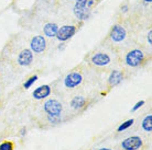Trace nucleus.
Returning a JSON list of instances; mask_svg holds the SVG:
<instances>
[{
	"mask_svg": "<svg viewBox=\"0 0 152 150\" xmlns=\"http://www.w3.org/2000/svg\"><path fill=\"white\" fill-rule=\"evenodd\" d=\"M125 61L129 67H139L145 61V53L140 50V49H132V50L127 53Z\"/></svg>",
	"mask_w": 152,
	"mask_h": 150,
	"instance_id": "1",
	"label": "nucleus"
},
{
	"mask_svg": "<svg viewBox=\"0 0 152 150\" xmlns=\"http://www.w3.org/2000/svg\"><path fill=\"white\" fill-rule=\"evenodd\" d=\"M43 110L48 114V116L60 117L62 112H63V105L61 102L55 100V99H50V100L44 102Z\"/></svg>",
	"mask_w": 152,
	"mask_h": 150,
	"instance_id": "2",
	"label": "nucleus"
},
{
	"mask_svg": "<svg viewBox=\"0 0 152 150\" xmlns=\"http://www.w3.org/2000/svg\"><path fill=\"white\" fill-rule=\"evenodd\" d=\"M120 146L124 150H139L143 146V140L139 136H130L122 140Z\"/></svg>",
	"mask_w": 152,
	"mask_h": 150,
	"instance_id": "3",
	"label": "nucleus"
},
{
	"mask_svg": "<svg viewBox=\"0 0 152 150\" xmlns=\"http://www.w3.org/2000/svg\"><path fill=\"white\" fill-rule=\"evenodd\" d=\"M76 26L75 25H63L58 27V31L56 33L55 38L60 42H66L75 35L76 33Z\"/></svg>",
	"mask_w": 152,
	"mask_h": 150,
	"instance_id": "4",
	"label": "nucleus"
},
{
	"mask_svg": "<svg viewBox=\"0 0 152 150\" xmlns=\"http://www.w3.org/2000/svg\"><path fill=\"white\" fill-rule=\"evenodd\" d=\"M46 48V40L43 35H35L30 42V49L34 54H42Z\"/></svg>",
	"mask_w": 152,
	"mask_h": 150,
	"instance_id": "5",
	"label": "nucleus"
},
{
	"mask_svg": "<svg viewBox=\"0 0 152 150\" xmlns=\"http://www.w3.org/2000/svg\"><path fill=\"white\" fill-rule=\"evenodd\" d=\"M82 82H83V76L78 71L69 72L64 78V86L66 88H69V89L78 87Z\"/></svg>",
	"mask_w": 152,
	"mask_h": 150,
	"instance_id": "6",
	"label": "nucleus"
},
{
	"mask_svg": "<svg viewBox=\"0 0 152 150\" xmlns=\"http://www.w3.org/2000/svg\"><path fill=\"white\" fill-rule=\"evenodd\" d=\"M109 35H110V38L113 42H115V43H120V42L125 41L126 38H127V31H126V29L124 26L117 24V25L113 26Z\"/></svg>",
	"mask_w": 152,
	"mask_h": 150,
	"instance_id": "7",
	"label": "nucleus"
},
{
	"mask_svg": "<svg viewBox=\"0 0 152 150\" xmlns=\"http://www.w3.org/2000/svg\"><path fill=\"white\" fill-rule=\"evenodd\" d=\"M18 64L20 66H22V67H28V66H30L32 64V61H33V53L31 49H23L21 52L19 53V55H18Z\"/></svg>",
	"mask_w": 152,
	"mask_h": 150,
	"instance_id": "8",
	"label": "nucleus"
},
{
	"mask_svg": "<svg viewBox=\"0 0 152 150\" xmlns=\"http://www.w3.org/2000/svg\"><path fill=\"white\" fill-rule=\"evenodd\" d=\"M91 63L98 66V67H105L107 65L110 64L111 58L107 53H96L91 56Z\"/></svg>",
	"mask_w": 152,
	"mask_h": 150,
	"instance_id": "9",
	"label": "nucleus"
},
{
	"mask_svg": "<svg viewBox=\"0 0 152 150\" xmlns=\"http://www.w3.org/2000/svg\"><path fill=\"white\" fill-rule=\"evenodd\" d=\"M51 92H52L51 87L49 84H43V86H40L37 89H34V91L32 92V95L35 100H43V99L50 97Z\"/></svg>",
	"mask_w": 152,
	"mask_h": 150,
	"instance_id": "10",
	"label": "nucleus"
},
{
	"mask_svg": "<svg viewBox=\"0 0 152 150\" xmlns=\"http://www.w3.org/2000/svg\"><path fill=\"white\" fill-rule=\"evenodd\" d=\"M73 12H74L76 18H77V20H80V21H86L89 18V15H91V9L87 8L86 6H77V4H75L74 9H73Z\"/></svg>",
	"mask_w": 152,
	"mask_h": 150,
	"instance_id": "11",
	"label": "nucleus"
},
{
	"mask_svg": "<svg viewBox=\"0 0 152 150\" xmlns=\"http://www.w3.org/2000/svg\"><path fill=\"white\" fill-rule=\"evenodd\" d=\"M124 80V75L120 70H114L110 72V75L108 77V84L110 87H116L120 84Z\"/></svg>",
	"mask_w": 152,
	"mask_h": 150,
	"instance_id": "12",
	"label": "nucleus"
},
{
	"mask_svg": "<svg viewBox=\"0 0 152 150\" xmlns=\"http://www.w3.org/2000/svg\"><path fill=\"white\" fill-rule=\"evenodd\" d=\"M58 27L60 26L57 25L56 23H46L44 27H43V32H44V35L48 36V38H55L56 36V33L58 31Z\"/></svg>",
	"mask_w": 152,
	"mask_h": 150,
	"instance_id": "13",
	"label": "nucleus"
},
{
	"mask_svg": "<svg viewBox=\"0 0 152 150\" xmlns=\"http://www.w3.org/2000/svg\"><path fill=\"white\" fill-rule=\"evenodd\" d=\"M85 105H86V99L84 98V97H80V95L74 97L72 99V101H71V107L76 110V111L84 109Z\"/></svg>",
	"mask_w": 152,
	"mask_h": 150,
	"instance_id": "14",
	"label": "nucleus"
},
{
	"mask_svg": "<svg viewBox=\"0 0 152 150\" xmlns=\"http://www.w3.org/2000/svg\"><path fill=\"white\" fill-rule=\"evenodd\" d=\"M141 126H142V129L147 133H151L152 131V115L149 114L142 120V123H141Z\"/></svg>",
	"mask_w": 152,
	"mask_h": 150,
	"instance_id": "15",
	"label": "nucleus"
},
{
	"mask_svg": "<svg viewBox=\"0 0 152 150\" xmlns=\"http://www.w3.org/2000/svg\"><path fill=\"white\" fill-rule=\"evenodd\" d=\"M133 123H134V120H133V118H130V120H126V122H124L122 124H120L119 126H118L117 131L118 133H122V131H125L126 129H128L129 127H131V126L133 125Z\"/></svg>",
	"mask_w": 152,
	"mask_h": 150,
	"instance_id": "16",
	"label": "nucleus"
},
{
	"mask_svg": "<svg viewBox=\"0 0 152 150\" xmlns=\"http://www.w3.org/2000/svg\"><path fill=\"white\" fill-rule=\"evenodd\" d=\"M38 79H39V77L37 75L30 77L29 79H27V80H26V82L23 83V88H24V89H30L31 87L33 86V84L38 81Z\"/></svg>",
	"mask_w": 152,
	"mask_h": 150,
	"instance_id": "17",
	"label": "nucleus"
},
{
	"mask_svg": "<svg viewBox=\"0 0 152 150\" xmlns=\"http://www.w3.org/2000/svg\"><path fill=\"white\" fill-rule=\"evenodd\" d=\"M15 146L11 141H4L0 144V150H13Z\"/></svg>",
	"mask_w": 152,
	"mask_h": 150,
	"instance_id": "18",
	"label": "nucleus"
},
{
	"mask_svg": "<svg viewBox=\"0 0 152 150\" xmlns=\"http://www.w3.org/2000/svg\"><path fill=\"white\" fill-rule=\"evenodd\" d=\"M143 105H145V101H143V100H141V101L137 102L136 104L133 105V107H132V110H131V111H132V112H136V111H138L140 107H142Z\"/></svg>",
	"mask_w": 152,
	"mask_h": 150,
	"instance_id": "19",
	"label": "nucleus"
},
{
	"mask_svg": "<svg viewBox=\"0 0 152 150\" xmlns=\"http://www.w3.org/2000/svg\"><path fill=\"white\" fill-rule=\"evenodd\" d=\"M48 120L50 123H53V124H56L60 122V117H55V116H48Z\"/></svg>",
	"mask_w": 152,
	"mask_h": 150,
	"instance_id": "20",
	"label": "nucleus"
},
{
	"mask_svg": "<svg viewBox=\"0 0 152 150\" xmlns=\"http://www.w3.org/2000/svg\"><path fill=\"white\" fill-rule=\"evenodd\" d=\"M147 41H148L149 45H151L152 44V30L149 31L148 35H147Z\"/></svg>",
	"mask_w": 152,
	"mask_h": 150,
	"instance_id": "21",
	"label": "nucleus"
},
{
	"mask_svg": "<svg viewBox=\"0 0 152 150\" xmlns=\"http://www.w3.org/2000/svg\"><path fill=\"white\" fill-rule=\"evenodd\" d=\"M19 135H20V137H24V136L27 135V128H26V127L21 128V129H20V131H19Z\"/></svg>",
	"mask_w": 152,
	"mask_h": 150,
	"instance_id": "22",
	"label": "nucleus"
},
{
	"mask_svg": "<svg viewBox=\"0 0 152 150\" xmlns=\"http://www.w3.org/2000/svg\"><path fill=\"white\" fill-rule=\"evenodd\" d=\"M94 4H95V0H87V4H86V7L91 9V8L93 7V6H94Z\"/></svg>",
	"mask_w": 152,
	"mask_h": 150,
	"instance_id": "23",
	"label": "nucleus"
},
{
	"mask_svg": "<svg viewBox=\"0 0 152 150\" xmlns=\"http://www.w3.org/2000/svg\"><path fill=\"white\" fill-rule=\"evenodd\" d=\"M128 11H129V7H128L127 4L122 6V7H121V12H122V13H127Z\"/></svg>",
	"mask_w": 152,
	"mask_h": 150,
	"instance_id": "24",
	"label": "nucleus"
},
{
	"mask_svg": "<svg viewBox=\"0 0 152 150\" xmlns=\"http://www.w3.org/2000/svg\"><path fill=\"white\" fill-rule=\"evenodd\" d=\"M57 49H58V50H64L65 49V44H64V42H61V44H60V45L57 46Z\"/></svg>",
	"mask_w": 152,
	"mask_h": 150,
	"instance_id": "25",
	"label": "nucleus"
},
{
	"mask_svg": "<svg viewBox=\"0 0 152 150\" xmlns=\"http://www.w3.org/2000/svg\"><path fill=\"white\" fill-rule=\"evenodd\" d=\"M98 150H113V149H110V148H100Z\"/></svg>",
	"mask_w": 152,
	"mask_h": 150,
	"instance_id": "26",
	"label": "nucleus"
},
{
	"mask_svg": "<svg viewBox=\"0 0 152 150\" xmlns=\"http://www.w3.org/2000/svg\"><path fill=\"white\" fill-rule=\"evenodd\" d=\"M143 1H145V2H148V4H151L152 2V0H143Z\"/></svg>",
	"mask_w": 152,
	"mask_h": 150,
	"instance_id": "27",
	"label": "nucleus"
}]
</instances>
